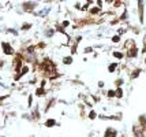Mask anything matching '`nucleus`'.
I'll return each instance as SVG.
<instances>
[{"label": "nucleus", "mask_w": 146, "mask_h": 137, "mask_svg": "<svg viewBox=\"0 0 146 137\" xmlns=\"http://www.w3.org/2000/svg\"><path fill=\"white\" fill-rule=\"evenodd\" d=\"M133 134H134V137H145V129H142L139 125H134Z\"/></svg>", "instance_id": "1"}, {"label": "nucleus", "mask_w": 146, "mask_h": 137, "mask_svg": "<svg viewBox=\"0 0 146 137\" xmlns=\"http://www.w3.org/2000/svg\"><path fill=\"white\" fill-rule=\"evenodd\" d=\"M126 56H127L128 59L137 58V56H138V47L135 45V47H133V48L127 49V52H126Z\"/></svg>", "instance_id": "2"}, {"label": "nucleus", "mask_w": 146, "mask_h": 137, "mask_svg": "<svg viewBox=\"0 0 146 137\" xmlns=\"http://www.w3.org/2000/svg\"><path fill=\"white\" fill-rule=\"evenodd\" d=\"M143 7H145V3L143 1H138V15H139V23H143Z\"/></svg>", "instance_id": "3"}, {"label": "nucleus", "mask_w": 146, "mask_h": 137, "mask_svg": "<svg viewBox=\"0 0 146 137\" xmlns=\"http://www.w3.org/2000/svg\"><path fill=\"white\" fill-rule=\"evenodd\" d=\"M104 137H117V130L115 128H107L104 132Z\"/></svg>", "instance_id": "4"}, {"label": "nucleus", "mask_w": 146, "mask_h": 137, "mask_svg": "<svg viewBox=\"0 0 146 137\" xmlns=\"http://www.w3.org/2000/svg\"><path fill=\"white\" fill-rule=\"evenodd\" d=\"M1 47H3V51H4V53H6V55H13L14 49L11 48V45H10L8 43H3V44H1Z\"/></svg>", "instance_id": "5"}, {"label": "nucleus", "mask_w": 146, "mask_h": 137, "mask_svg": "<svg viewBox=\"0 0 146 137\" xmlns=\"http://www.w3.org/2000/svg\"><path fill=\"white\" fill-rule=\"evenodd\" d=\"M141 73H142V70H141L139 67H137V69H134L133 72H131V76H130V77H131V80H135V78L139 77Z\"/></svg>", "instance_id": "6"}, {"label": "nucleus", "mask_w": 146, "mask_h": 137, "mask_svg": "<svg viewBox=\"0 0 146 137\" xmlns=\"http://www.w3.org/2000/svg\"><path fill=\"white\" fill-rule=\"evenodd\" d=\"M138 125H139L142 129H145L146 128V115H139V118H138Z\"/></svg>", "instance_id": "7"}, {"label": "nucleus", "mask_w": 146, "mask_h": 137, "mask_svg": "<svg viewBox=\"0 0 146 137\" xmlns=\"http://www.w3.org/2000/svg\"><path fill=\"white\" fill-rule=\"evenodd\" d=\"M100 13H101V8H98V7H92V8L89 10L90 15H98Z\"/></svg>", "instance_id": "8"}, {"label": "nucleus", "mask_w": 146, "mask_h": 137, "mask_svg": "<svg viewBox=\"0 0 146 137\" xmlns=\"http://www.w3.org/2000/svg\"><path fill=\"white\" fill-rule=\"evenodd\" d=\"M112 56L116 58V59H123L126 55H124L123 52H120V51H113V52H112Z\"/></svg>", "instance_id": "9"}, {"label": "nucleus", "mask_w": 146, "mask_h": 137, "mask_svg": "<svg viewBox=\"0 0 146 137\" xmlns=\"http://www.w3.org/2000/svg\"><path fill=\"white\" fill-rule=\"evenodd\" d=\"M107 96H108V99H115V98H116V91H113V89H109V91L107 92Z\"/></svg>", "instance_id": "10"}, {"label": "nucleus", "mask_w": 146, "mask_h": 137, "mask_svg": "<svg viewBox=\"0 0 146 137\" xmlns=\"http://www.w3.org/2000/svg\"><path fill=\"white\" fill-rule=\"evenodd\" d=\"M117 66H119L117 63H111V65L108 66V72H109V73H113L115 70L117 69Z\"/></svg>", "instance_id": "11"}, {"label": "nucleus", "mask_w": 146, "mask_h": 137, "mask_svg": "<svg viewBox=\"0 0 146 137\" xmlns=\"http://www.w3.org/2000/svg\"><path fill=\"white\" fill-rule=\"evenodd\" d=\"M123 98V88H116V99Z\"/></svg>", "instance_id": "12"}, {"label": "nucleus", "mask_w": 146, "mask_h": 137, "mask_svg": "<svg viewBox=\"0 0 146 137\" xmlns=\"http://www.w3.org/2000/svg\"><path fill=\"white\" fill-rule=\"evenodd\" d=\"M63 63L64 65H71V63H72V58H71V56H66V58L63 59Z\"/></svg>", "instance_id": "13"}, {"label": "nucleus", "mask_w": 146, "mask_h": 137, "mask_svg": "<svg viewBox=\"0 0 146 137\" xmlns=\"http://www.w3.org/2000/svg\"><path fill=\"white\" fill-rule=\"evenodd\" d=\"M55 119H48V122H45V126H48V128H52V126H55Z\"/></svg>", "instance_id": "14"}, {"label": "nucleus", "mask_w": 146, "mask_h": 137, "mask_svg": "<svg viewBox=\"0 0 146 137\" xmlns=\"http://www.w3.org/2000/svg\"><path fill=\"white\" fill-rule=\"evenodd\" d=\"M89 118L93 121V119H96L97 118V112H96L94 110H90V112H89Z\"/></svg>", "instance_id": "15"}, {"label": "nucleus", "mask_w": 146, "mask_h": 137, "mask_svg": "<svg viewBox=\"0 0 146 137\" xmlns=\"http://www.w3.org/2000/svg\"><path fill=\"white\" fill-rule=\"evenodd\" d=\"M121 85H123V78H119L115 81V86L116 88H121Z\"/></svg>", "instance_id": "16"}, {"label": "nucleus", "mask_w": 146, "mask_h": 137, "mask_svg": "<svg viewBox=\"0 0 146 137\" xmlns=\"http://www.w3.org/2000/svg\"><path fill=\"white\" fill-rule=\"evenodd\" d=\"M112 43H120V36L119 34H115V36H112Z\"/></svg>", "instance_id": "17"}, {"label": "nucleus", "mask_w": 146, "mask_h": 137, "mask_svg": "<svg viewBox=\"0 0 146 137\" xmlns=\"http://www.w3.org/2000/svg\"><path fill=\"white\" fill-rule=\"evenodd\" d=\"M142 53H146V33L143 36V48H142Z\"/></svg>", "instance_id": "18"}, {"label": "nucleus", "mask_w": 146, "mask_h": 137, "mask_svg": "<svg viewBox=\"0 0 146 137\" xmlns=\"http://www.w3.org/2000/svg\"><path fill=\"white\" fill-rule=\"evenodd\" d=\"M44 93H45V91L42 89V88L37 89V92H36V95H37V96H41V95H44Z\"/></svg>", "instance_id": "19"}, {"label": "nucleus", "mask_w": 146, "mask_h": 137, "mask_svg": "<svg viewBox=\"0 0 146 137\" xmlns=\"http://www.w3.org/2000/svg\"><path fill=\"white\" fill-rule=\"evenodd\" d=\"M29 72V67H27V66H23V67H22V74H25V73H27Z\"/></svg>", "instance_id": "20"}, {"label": "nucleus", "mask_w": 146, "mask_h": 137, "mask_svg": "<svg viewBox=\"0 0 146 137\" xmlns=\"http://www.w3.org/2000/svg\"><path fill=\"white\" fill-rule=\"evenodd\" d=\"M93 51V48L92 47H88V48H85V53H89V52H92Z\"/></svg>", "instance_id": "21"}, {"label": "nucleus", "mask_w": 146, "mask_h": 137, "mask_svg": "<svg viewBox=\"0 0 146 137\" xmlns=\"http://www.w3.org/2000/svg\"><path fill=\"white\" fill-rule=\"evenodd\" d=\"M121 4H123L121 1H115V3H113V6H115V7H120Z\"/></svg>", "instance_id": "22"}, {"label": "nucleus", "mask_w": 146, "mask_h": 137, "mask_svg": "<svg viewBox=\"0 0 146 137\" xmlns=\"http://www.w3.org/2000/svg\"><path fill=\"white\" fill-rule=\"evenodd\" d=\"M102 4H104V3H102L101 0H98V1H97V7H98V8H101Z\"/></svg>", "instance_id": "23"}, {"label": "nucleus", "mask_w": 146, "mask_h": 137, "mask_svg": "<svg viewBox=\"0 0 146 137\" xmlns=\"http://www.w3.org/2000/svg\"><path fill=\"white\" fill-rule=\"evenodd\" d=\"M68 25H70V22H68V21H64V22H63V27L68 26Z\"/></svg>", "instance_id": "24"}, {"label": "nucleus", "mask_w": 146, "mask_h": 137, "mask_svg": "<svg viewBox=\"0 0 146 137\" xmlns=\"http://www.w3.org/2000/svg\"><path fill=\"white\" fill-rule=\"evenodd\" d=\"M29 27H30V25H23V26H22V29L25 30V29H29Z\"/></svg>", "instance_id": "25"}, {"label": "nucleus", "mask_w": 146, "mask_h": 137, "mask_svg": "<svg viewBox=\"0 0 146 137\" xmlns=\"http://www.w3.org/2000/svg\"><path fill=\"white\" fill-rule=\"evenodd\" d=\"M98 86H100V88H102V86H104V82H102V81H100V82H98Z\"/></svg>", "instance_id": "26"}, {"label": "nucleus", "mask_w": 146, "mask_h": 137, "mask_svg": "<svg viewBox=\"0 0 146 137\" xmlns=\"http://www.w3.org/2000/svg\"><path fill=\"white\" fill-rule=\"evenodd\" d=\"M3 65H4V62H3V60H0V67H1Z\"/></svg>", "instance_id": "27"}, {"label": "nucleus", "mask_w": 146, "mask_h": 137, "mask_svg": "<svg viewBox=\"0 0 146 137\" xmlns=\"http://www.w3.org/2000/svg\"><path fill=\"white\" fill-rule=\"evenodd\" d=\"M145 66H146V58H145Z\"/></svg>", "instance_id": "28"}]
</instances>
